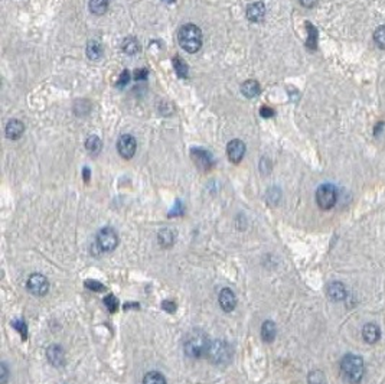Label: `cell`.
Returning a JSON list of instances; mask_svg holds the SVG:
<instances>
[{
    "instance_id": "cell-1",
    "label": "cell",
    "mask_w": 385,
    "mask_h": 384,
    "mask_svg": "<svg viewBox=\"0 0 385 384\" xmlns=\"http://www.w3.org/2000/svg\"><path fill=\"white\" fill-rule=\"evenodd\" d=\"M365 373V366H364V360L358 356L348 354L342 358L340 361V374L342 377L352 384H358Z\"/></svg>"
},
{
    "instance_id": "cell-2",
    "label": "cell",
    "mask_w": 385,
    "mask_h": 384,
    "mask_svg": "<svg viewBox=\"0 0 385 384\" xmlns=\"http://www.w3.org/2000/svg\"><path fill=\"white\" fill-rule=\"evenodd\" d=\"M179 45L189 54H195L202 46V31L197 25H183L178 32Z\"/></svg>"
},
{
    "instance_id": "cell-3",
    "label": "cell",
    "mask_w": 385,
    "mask_h": 384,
    "mask_svg": "<svg viewBox=\"0 0 385 384\" xmlns=\"http://www.w3.org/2000/svg\"><path fill=\"white\" fill-rule=\"evenodd\" d=\"M209 340L204 331L195 330L192 332H189L183 342V348L185 352L188 354L190 358H199L202 356L208 354V348H209Z\"/></svg>"
},
{
    "instance_id": "cell-4",
    "label": "cell",
    "mask_w": 385,
    "mask_h": 384,
    "mask_svg": "<svg viewBox=\"0 0 385 384\" xmlns=\"http://www.w3.org/2000/svg\"><path fill=\"white\" fill-rule=\"evenodd\" d=\"M338 194H336V188L331 184H325L320 185L316 191V202L322 210H331L336 204Z\"/></svg>"
},
{
    "instance_id": "cell-5",
    "label": "cell",
    "mask_w": 385,
    "mask_h": 384,
    "mask_svg": "<svg viewBox=\"0 0 385 384\" xmlns=\"http://www.w3.org/2000/svg\"><path fill=\"white\" fill-rule=\"evenodd\" d=\"M208 357L212 360V363L215 364H222L227 363L231 357V349L225 344L224 341H214L209 348H208Z\"/></svg>"
},
{
    "instance_id": "cell-6",
    "label": "cell",
    "mask_w": 385,
    "mask_h": 384,
    "mask_svg": "<svg viewBox=\"0 0 385 384\" xmlns=\"http://www.w3.org/2000/svg\"><path fill=\"white\" fill-rule=\"evenodd\" d=\"M118 244V235L117 232L110 228V227H106L103 230H100V232L97 234V246L101 251H113L117 247Z\"/></svg>"
},
{
    "instance_id": "cell-7",
    "label": "cell",
    "mask_w": 385,
    "mask_h": 384,
    "mask_svg": "<svg viewBox=\"0 0 385 384\" xmlns=\"http://www.w3.org/2000/svg\"><path fill=\"white\" fill-rule=\"evenodd\" d=\"M27 289L30 293H34L36 296H44L48 293L49 290V283H48V279H46L44 275H32L27 280Z\"/></svg>"
},
{
    "instance_id": "cell-8",
    "label": "cell",
    "mask_w": 385,
    "mask_h": 384,
    "mask_svg": "<svg viewBox=\"0 0 385 384\" xmlns=\"http://www.w3.org/2000/svg\"><path fill=\"white\" fill-rule=\"evenodd\" d=\"M117 151L121 158L132 159L136 153V140L132 134H123L117 142Z\"/></svg>"
},
{
    "instance_id": "cell-9",
    "label": "cell",
    "mask_w": 385,
    "mask_h": 384,
    "mask_svg": "<svg viewBox=\"0 0 385 384\" xmlns=\"http://www.w3.org/2000/svg\"><path fill=\"white\" fill-rule=\"evenodd\" d=\"M190 156H192V159H194V162H195V165H197L198 168L201 170H204V172L211 169L212 165H214V158H212V155L208 152V151L201 149V147L192 149Z\"/></svg>"
},
{
    "instance_id": "cell-10",
    "label": "cell",
    "mask_w": 385,
    "mask_h": 384,
    "mask_svg": "<svg viewBox=\"0 0 385 384\" xmlns=\"http://www.w3.org/2000/svg\"><path fill=\"white\" fill-rule=\"evenodd\" d=\"M227 155H228V159L234 163H238L241 162V159L245 155V144L241 140L235 139V140H231L227 146Z\"/></svg>"
},
{
    "instance_id": "cell-11",
    "label": "cell",
    "mask_w": 385,
    "mask_h": 384,
    "mask_svg": "<svg viewBox=\"0 0 385 384\" xmlns=\"http://www.w3.org/2000/svg\"><path fill=\"white\" fill-rule=\"evenodd\" d=\"M219 305H221V308L224 309L225 312H231L235 309V306H237V298H235V293H234L231 289H228V287H225L221 290V293H219Z\"/></svg>"
},
{
    "instance_id": "cell-12",
    "label": "cell",
    "mask_w": 385,
    "mask_h": 384,
    "mask_svg": "<svg viewBox=\"0 0 385 384\" xmlns=\"http://www.w3.org/2000/svg\"><path fill=\"white\" fill-rule=\"evenodd\" d=\"M247 18L250 19L251 22H257V23L263 22L266 18V6L261 2L251 3L247 8Z\"/></svg>"
},
{
    "instance_id": "cell-13",
    "label": "cell",
    "mask_w": 385,
    "mask_h": 384,
    "mask_svg": "<svg viewBox=\"0 0 385 384\" xmlns=\"http://www.w3.org/2000/svg\"><path fill=\"white\" fill-rule=\"evenodd\" d=\"M328 295L331 298L332 301L335 302H340L343 301L346 296H348V292H346V287L343 286V283L340 282H332L328 286Z\"/></svg>"
},
{
    "instance_id": "cell-14",
    "label": "cell",
    "mask_w": 385,
    "mask_h": 384,
    "mask_svg": "<svg viewBox=\"0 0 385 384\" xmlns=\"http://www.w3.org/2000/svg\"><path fill=\"white\" fill-rule=\"evenodd\" d=\"M25 132V125L20 122V120H16V119H13V120H10L8 126H6V130H5V133L6 136L12 139V140H16L19 139L22 134Z\"/></svg>"
},
{
    "instance_id": "cell-15",
    "label": "cell",
    "mask_w": 385,
    "mask_h": 384,
    "mask_svg": "<svg viewBox=\"0 0 385 384\" xmlns=\"http://www.w3.org/2000/svg\"><path fill=\"white\" fill-rule=\"evenodd\" d=\"M362 337L364 340L367 341L368 344H375L376 341L379 340L381 337V331H379V327L375 325V323H367L362 330Z\"/></svg>"
},
{
    "instance_id": "cell-16",
    "label": "cell",
    "mask_w": 385,
    "mask_h": 384,
    "mask_svg": "<svg viewBox=\"0 0 385 384\" xmlns=\"http://www.w3.org/2000/svg\"><path fill=\"white\" fill-rule=\"evenodd\" d=\"M46 357L48 360L54 364V366H62L63 361H65V354H63V349L58 345H51L49 348L46 349Z\"/></svg>"
},
{
    "instance_id": "cell-17",
    "label": "cell",
    "mask_w": 385,
    "mask_h": 384,
    "mask_svg": "<svg viewBox=\"0 0 385 384\" xmlns=\"http://www.w3.org/2000/svg\"><path fill=\"white\" fill-rule=\"evenodd\" d=\"M241 91L247 99H254L260 94V84L255 80H247L241 85Z\"/></svg>"
},
{
    "instance_id": "cell-18",
    "label": "cell",
    "mask_w": 385,
    "mask_h": 384,
    "mask_svg": "<svg viewBox=\"0 0 385 384\" xmlns=\"http://www.w3.org/2000/svg\"><path fill=\"white\" fill-rule=\"evenodd\" d=\"M276 334H277V330H276V325L274 322L266 321L261 327V337L263 340L267 341V342H271V341L276 338Z\"/></svg>"
},
{
    "instance_id": "cell-19",
    "label": "cell",
    "mask_w": 385,
    "mask_h": 384,
    "mask_svg": "<svg viewBox=\"0 0 385 384\" xmlns=\"http://www.w3.org/2000/svg\"><path fill=\"white\" fill-rule=\"evenodd\" d=\"M176 240V234L173 230L170 228H163L161 232H159V243L163 247H170L173 246V243Z\"/></svg>"
},
{
    "instance_id": "cell-20",
    "label": "cell",
    "mask_w": 385,
    "mask_h": 384,
    "mask_svg": "<svg viewBox=\"0 0 385 384\" xmlns=\"http://www.w3.org/2000/svg\"><path fill=\"white\" fill-rule=\"evenodd\" d=\"M103 55V45L100 44L99 41H91L90 44L87 45V56L90 60H100Z\"/></svg>"
},
{
    "instance_id": "cell-21",
    "label": "cell",
    "mask_w": 385,
    "mask_h": 384,
    "mask_svg": "<svg viewBox=\"0 0 385 384\" xmlns=\"http://www.w3.org/2000/svg\"><path fill=\"white\" fill-rule=\"evenodd\" d=\"M101 146H103V143H101V139H100L99 136H90L88 139H87V142H85V149L88 151L90 155H99L100 151H101Z\"/></svg>"
},
{
    "instance_id": "cell-22",
    "label": "cell",
    "mask_w": 385,
    "mask_h": 384,
    "mask_svg": "<svg viewBox=\"0 0 385 384\" xmlns=\"http://www.w3.org/2000/svg\"><path fill=\"white\" fill-rule=\"evenodd\" d=\"M139 49H140V45L137 42V39L133 38V36H129V38H125L124 41H123V51H124L125 54L135 55Z\"/></svg>"
},
{
    "instance_id": "cell-23",
    "label": "cell",
    "mask_w": 385,
    "mask_h": 384,
    "mask_svg": "<svg viewBox=\"0 0 385 384\" xmlns=\"http://www.w3.org/2000/svg\"><path fill=\"white\" fill-rule=\"evenodd\" d=\"M110 0H90V10L95 15L106 13Z\"/></svg>"
},
{
    "instance_id": "cell-24",
    "label": "cell",
    "mask_w": 385,
    "mask_h": 384,
    "mask_svg": "<svg viewBox=\"0 0 385 384\" xmlns=\"http://www.w3.org/2000/svg\"><path fill=\"white\" fill-rule=\"evenodd\" d=\"M143 384H168V383H166V378H165L161 373H157V371H150V373H147V374L144 375Z\"/></svg>"
},
{
    "instance_id": "cell-25",
    "label": "cell",
    "mask_w": 385,
    "mask_h": 384,
    "mask_svg": "<svg viewBox=\"0 0 385 384\" xmlns=\"http://www.w3.org/2000/svg\"><path fill=\"white\" fill-rule=\"evenodd\" d=\"M306 29L309 31V38H307V48L309 49H316V44H317V31L312 23H306Z\"/></svg>"
},
{
    "instance_id": "cell-26",
    "label": "cell",
    "mask_w": 385,
    "mask_h": 384,
    "mask_svg": "<svg viewBox=\"0 0 385 384\" xmlns=\"http://www.w3.org/2000/svg\"><path fill=\"white\" fill-rule=\"evenodd\" d=\"M173 67H175V71H176V74L179 75L180 78H186L188 77V65L183 63L179 56L173 58Z\"/></svg>"
},
{
    "instance_id": "cell-27",
    "label": "cell",
    "mask_w": 385,
    "mask_h": 384,
    "mask_svg": "<svg viewBox=\"0 0 385 384\" xmlns=\"http://www.w3.org/2000/svg\"><path fill=\"white\" fill-rule=\"evenodd\" d=\"M374 41L381 49H385V25L376 29L375 34H374Z\"/></svg>"
},
{
    "instance_id": "cell-28",
    "label": "cell",
    "mask_w": 385,
    "mask_h": 384,
    "mask_svg": "<svg viewBox=\"0 0 385 384\" xmlns=\"http://www.w3.org/2000/svg\"><path fill=\"white\" fill-rule=\"evenodd\" d=\"M118 301L113 295H108L106 299H104V305L107 306V309L111 313H114L117 311V306H118Z\"/></svg>"
},
{
    "instance_id": "cell-29",
    "label": "cell",
    "mask_w": 385,
    "mask_h": 384,
    "mask_svg": "<svg viewBox=\"0 0 385 384\" xmlns=\"http://www.w3.org/2000/svg\"><path fill=\"white\" fill-rule=\"evenodd\" d=\"M309 383L310 384H325V377L320 371H313L309 375Z\"/></svg>"
},
{
    "instance_id": "cell-30",
    "label": "cell",
    "mask_w": 385,
    "mask_h": 384,
    "mask_svg": "<svg viewBox=\"0 0 385 384\" xmlns=\"http://www.w3.org/2000/svg\"><path fill=\"white\" fill-rule=\"evenodd\" d=\"M85 287L92 290V292H103V290L106 289V287L101 285V283H99L97 280H87V282H85Z\"/></svg>"
},
{
    "instance_id": "cell-31",
    "label": "cell",
    "mask_w": 385,
    "mask_h": 384,
    "mask_svg": "<svg viewBox=\"0 0 385 384\" xmlns=\"http://www.w3.org/2000/svg\"><path fill=\"white\" fill-rule=\"evenodd\" d=\"M129 77H130V75H129V71H125L124 70V71L121 72V75H120L118 81H117V85H118V87H124L125 84L129 82Z\"/></svg>"
},
{
    "instance_id": "cell-32",
    "label": "cell",
    "mask_w": 385,
    "mask_h": 384,
    "mask_svg": "<svg viewBox=\"0 0 385 384\" xmlns=\"http://www.w3.org/2000/svg\"><path fill=\"white\" fill-rule=\"evenodd\" d=\"M13 325H15V328H16V330L20 331V334H22L23 340H26V325H25V322H22V321L15 322Z\"/></svg>"
},
{
    "instance_id": "cell-33",
    "label": "cell",
    "mask_w": 385,
    "mask_h": 384,
    "mask_svg": "<svg viewBox=\"0 0 385 384\" xmlns=\"http://www.w3.org/2000/svg\"><path fill=\"white\" fill-rule=\"evenodd\" d=\"M260 114L263 117H266V119H269V117L274 116V110L267 107V106H263V107L260 108Z\"/></svg>"
},
{
    "instance_id": "cell-34",
    "label": "cell",
    "mask_w": 385,
    "mask_h": 384,
    "mask_svg": "<svg viewBox=\"0 0 385 384\" xmlns=\"http://www.w3.org/2000/svg\"><path fill=\"white\" fill-rule=\"evenodd\" d=\"M146 77H147V70L144 68H140L135 72V80H146Z\"/></svg>"
},
{
    "instance_id": "cell-35",
    "label": "cell",
    "mask_w": 385,
    "mask_h": 384,
    "mask_svg": "<svg viewBox=\"0 0 385 384\" xmlns=\"http://www.w3.org/2000/svg\"><path fill=\"white\" fill-rule=\"evenodd\" d=\"M162 308H163V309H166L168 312H173L176 306H175V302H168V301H166V302H163V304H162Z\"/></svg>"
},
{
    "instance_id": "cell-36",
    "label": "cell",
    "mask_w": 385,
    "mask_h": 384,
    "mask_svg": "<svg viewBox=\"0 0 385 384\" xmlns=\"http://www.w3.org/2000/svg\"><path fill=\"white\" fill-rule=\"evenodd\" d=\"M305 8H313L314 5L317 3V0H299Z\"/></svg>"
},
{
    "instance_id": "cell-37",
    "label": "cell",
    "mask_w": 385,
    "mask_h": 384,
    "mask_svg": "<svg viewBox=\"0 0 385 384\" xmlns=\"http://www.w3.org/2000/svg\"><path fill=\"white\" fill-rule=\"evenodd\" d=\"M2 383L5 384L6 383V377H8V370H6V366L5 364H2Z\"/></svg>"
},
{
    "instance_id": "cell-38",
    "label": "cell",
    "mask_w": 385,
    "mask_h": 384,
    "mask_svg": "<svg viewBox=\"0 0 385 384\" xmlns=\"http://www.w3.org/2000/svg\"><path fill=\"white\" fill-rule=\"evenodd\" d=\"M88 176H90V170H88V168H85L84 169V178H85V181H88Z\"/></svg>"
}]
</instances>
